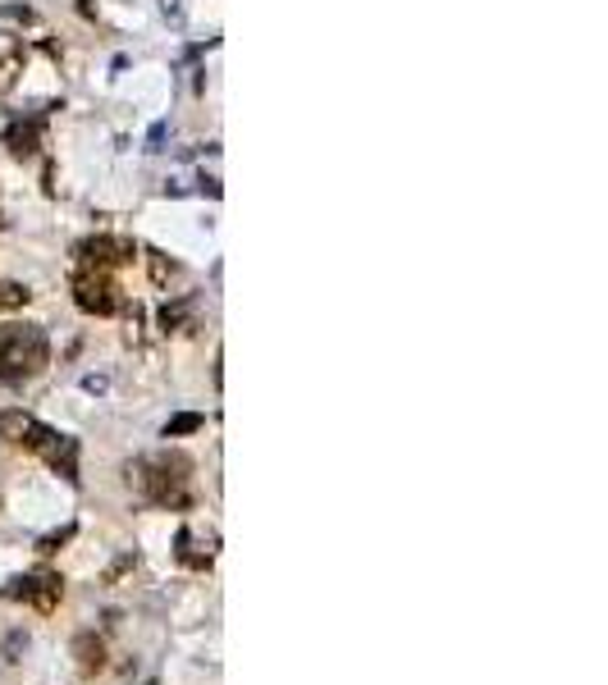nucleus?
<instances>
[{
	"label": "nucleus",
	"mask_w": 608,
	"mask_h": 685,
	"mask_svg": "<svg viewBox=\"0 0 608 685\" xmlns=\"http://www.w3.org/2000/svg\"><path fill=\"white\" fill-rule=\"evenodd\" d=\"M188 471H192V462L188 457H179V453H160V457H138V462H129L124 466V480L138 489V494H147L156 507H188Z\"/></svg>",
	"instance_id": "f257e3e1"
},
{
	"label": "nucleus",
	"mask_w": 608,
	"mask_h": 685,
	"mask_svg": "<svg viewBox=\"0 0 608 685\" xmlns=\"http://www.w3.org/2000/svg\"><path fill=\"white\" fill-rule=\"evenodd\" d=\"M51 366V338L42 324H10L0 329V380L24 384Z\"/></svg>",
	"instance_id": "f03ea898"
},
{
	"label": "nucleus",
	"mask_w": 608,
	"mask_h": 685,
	"mask_svg": "<svg viewBox=\"0 0 608 685\" xmlns=\"http://www.w3.org/2000/svg\"><path fill=\"white\" fill-rule=\"evenodd\" d=\"M74 302H78L88 315H115V311H124L119 283H115L106 270H88V265L74 274Z\"/></svg>",
	"instance_id": "7ed1b4c3"
},
{
	"label": "nucleus",
	"mask_w": 608,
	"mask_h": 685,
	"mask_svg": "<svg viewBox=\"0 0 608 685\" xmlns=\"http://www.w3.org/2000/svg\"><path fill=\"white\" fill-rule=\"evenodd\" d=\"M138 242L133 238H110V233H97V238H83L78 242V261L88 265V270H119V265H133L138 261Z\"/></svg>",
	"instance_id": "20e7f679"
},
{
	"label": "nucleus",
	"mask_w": 608,
	"mask_h": 685,
	"mask_svg": "<svg viewBox=\"0 0 608 685\" xmlns=\"http://www.w3.org/2000/svg\"><path fill=\"white\" fill-rule=\"evenodd\" d=\"M51 425H42L33 412H0V439L5 444H15V448H24V453H42L46 444H51Z\"/></svg>",
	"instance_id": "39448f33"
},
{
	"label": "nucleus",
	"mask_w": 608,
	"mask_h": 685,
	"mask_svg": "<svg viewBox=\"0 0 608 685\" xmlns=\"http://www.w3.org/2000/svg\"><path fill=\"white\" fill-rule=\"evenodd\" d=\"M0 594H5V598H28V603H37L42 612H51V608L60 603V576H15Z\"/></svg>",
	"instance_id": "423d86ee"
},
{
	"label": "nucleus",
	"mask_w": 608,
	"mask_h": 685,
	"mask_svg": "<svg viewBox=\"0 0 608 685\" xmlns=\"http://www.w3.org/2000/svg\"><path fill=\"white\" fill-rule=\"evenodd\" d=\"M24 74V37L19 33H0V97L15 92Z\"/></svg>",
	"instance_id": "0eeeda50"
},
{
	"label": "nucleus",
	"mask_w": 608,
	"mask_h": 685,
	"mask_svg": "<svg viewBox=\"0 0 608 685\" xmlns=\"http://www.w3.org/2000/svg\"><path fill=\"white\" fill-rule=\"evenodd\" d=\"M42 457L51 462V471H60L69 485H78V439H69V435H51V444L42 448Z\"/></svg>",
	"instance_id": "6e6552de"
},
{
	"label": "nucleus",
	"mask_w": 608,
	"mask_h": 685,
	"mask_svg": "<svg viewBox=\"0 0 608 685\" xmlns=\"http://www.w3.org/2000/svg\"><path fill=\"white\" fill-rule=\"evenodd\" d=\"M5 147H10L15 156H33V151L42 147V124H37V119H19V124H10Z\"/></svg>",
	"instance_id": "1a4fd4ad"
},
{
	"label": "nucleus",
	"mask_w": 608,
	"mask_h": 685,
	"mask_svg": "<svg viewBox=\"0 0 608 685\" xmlns=\"http://www.w3.org/2000/svg\"><path fill=\"white\" fill-rule=\"evenodd\" d=\"M160 329H165V333H183V329H192V297L170 302V306L160 311Z\"/></svg>",
	"instance_id": "9d476101"
},
{
	"label": "nucleus",
	"mask_w": 608,
	"mask_h": 685,
	"mask_svg": "<svg viewBox=\"0 0 608 685\" xmlns=\"http://www.w3.org/2000/svg\"><path fill=\"white\" fill-rule=\"evenodd\" d=\"M142 256H147V270H151V283H160V288H170V279H179V261H170L165 251H156V247H147Z\"/></svg>",
	"instance_id": "9b49d317"
},
{
	"label": "nucleus",
	"mask_w": 608,
	"mask_h": 685,
	"mask_svg": "<svg viewBox=\"0 0 608 685\" xmlns=\"http://www.w3.org/2000/svg\"><path fill=\"white\" fill-rule=\"evenodd\" d=\"M74 653H78V667H83V671H97V667L106 662V649H101V639H92V635H78Z\"/></svg>",
	"instance_id": "f8f14e48"
},
{
	"label": "nucleus",
	"mask_w": 608,
	"mask_h": 685,
	"mask_svg": "<svg viewBox=\"0 0 608 685\" xmlns=\"http://www.w3.org/2000/svg\"><path fill=\"white\" fill-rule=\"evenodd\" d=\"M33 302V288L28 283H0V311H19Z\"/></svg>",
	"instance_id": "ddd939ff"
},
{
	"label": "nucleus",
	"mask_w": 608,
	"mask_h": 685,
	"mask_svg": "<svg viewBox=\"0 0 608 685\" xmlns=\"http://www.w3.org/2000/svg\"><path fill=\"white\" fill-rule=\"evenodd\" d=\"M206 425V416H197V412H183V416H174L170 425H165V439H179V435H192V430H201Z\"/></svg>",
	"instance_id": "4468645a"
},
{
	"label": "nucleus",
	"mask_w": 608,
	"mask_h": 685,
	"mask_svg": "<svg viewBox=\"0 0 608 685\" xmlns=\"http://www.w3.org/2000/svg\"><path fill=\"white\" fill-rule=\"evenodd\" d=\"M165 138H170V124H156V128H151V138H147V142H151L147 151H160V142H165Z\"/></svg>",
	"instance_id": "2eb2a0df"
},
{
	"label": "nucleus",
	"mask_w": 608,
	"mask_h": 685,
	"mask_svg": "<svg viewBox=\"0 0 608 685\" xmlns=\"http://www.w3.org/2000/svg\"><path fill=\"white\" fill-rule=\"evenodd\" d=\"M83 389H88V394H101V389H106V380H101V375H88V380H83Z\"/></svg>",
	"instance_id": "dca6fc26"
},
{
	"label": "nucleus",
	"mask_w": 608,
	"mask_h": 685,
	"mask_svg": "<svg viewBox=\"0 0 608 685\" xmlns=\"http://www.w3.org/2000/svg\"><path fill=\"white\" fill-rule=\"evenodd\" d=\"M0 224H5V220H0Z\"/></svg>",
	"instance_id": "f3484780"
},
{
	"label": "nucleus",
	"mask_w": 608,
	"mask_h": 685,
	"mask_svg": "<svg viewBox=\"0 0 608 685\" xmlns=\"http://www.w3.org/2000/svg\"><path fill=\"white\" fill-rule=\"evenodd\" d=\"M151 685H156V680H151Z\"/></svg>",
	"instance_id": "a211bd4d"
}]
</instances>
